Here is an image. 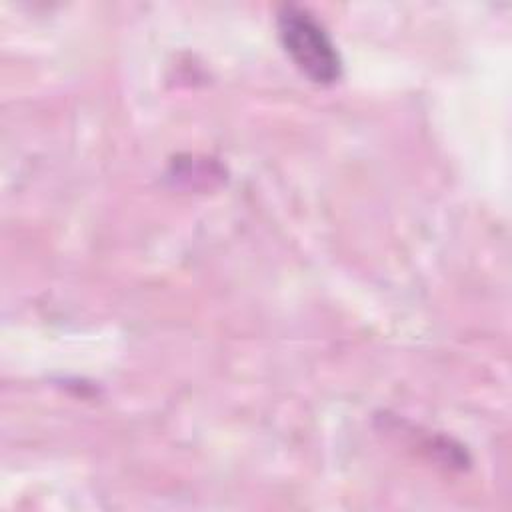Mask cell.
<instances>
[{
	"mask_svg": "<svg viewBox=\"0 0 512 512\" xmlns=\"http://www.w3.org/2000/svg\"><path fill=\"white\" fill-rule=\"evenodd\" d=\"M276 26L286 54L306 78L316 84H332L342 76V60L332 38L306 8L282 6Z\"/></svg>",
	"mask_w": 512,
	"mask_h": 512,
	"instance_id": "cell-1",
	"label": "cell"
}]
</instances>
